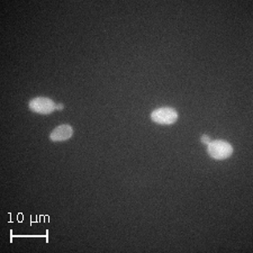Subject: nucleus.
<instances>
[{"mask_svg":"<svg viewBox=\"0 0 253 253\" xmlns=\"http://www.w3.org/2000/svg\"><path fill=\"white\" fill-rule=\"evenodd\" d=\"M207 152L215 160H225L233 154V146L224 140H215L207 144Z\"/></svg>","mask_w":253,"mask_h":253,"instance_id":"obj_1","label":"nucleus"},{"mask_svg":"<svg viewBox=\"0 0 253 253\" xmlns=\"http://www.w3.org/2000/svg\"><path fill=\"white\" fill-rule=\"evenodd\" d=\"M151 120L159 125H172L178 120V113L171 107L158 108L151 114Z\"/></svg>","mask_w":253,"mask_h":253,"instance_id":"obj_2","label":"nucleus"},{"mask_svg":"<svg viewBox=\"0 0 253 253\" xmlns=\"http://www.w3.org/2000/svg\"><path fill=\"white\" fill-rule=\"evenodd\" d=\"M28 107L32 112L41 114V115H48L56 109V104L51 98L47 97H36L32 99L28 104Z\"/></svg>","mask_w":253,"mask_h":253,"instance_id":"obj_3","label":"nucleus"},{"mask_svg":"<svg viewBox=\"0 0 253 253\" xmlns=\"http://www.w3.org/2000/svg\"><path fill=\"white\" fill-rule=\"evenodd\" d=\"M73 135V127L68 124L60 125L52 130L50 138L53 142H63L67 141Z\"/></svg>","mask_w":253,"mask_h":253,"instance_id":"obj_4","label":"nucleus"},{"mask_svg":"<svg viewBox=\"0 0 253 253\" xmlns=\"http://www.w3.org/2000/svg\"><path fill=\"white\" fill-rule=\"evenodd\" d=\"M202 142H203V143H205V144L207 145L208 143L211 142V141H210V137H208L207 135H203V136H202Z\"/></svg>","mask_w":253,"mask_h":253,"instance_id":"obj_5","label":"nucleus"},{"mask_svg":"<svg viewBox=\"0 0 253 253\" xmlns=\"http://www.w3.org/2000/svg\"><path fill=\"white\" fill-rule=\"evenodd\" d=\"M63 108H64L63 104H56V111H62Z\"/></svg>","mask_w":253,"mask_h":253,"instance_id":"obj_6","label":"nucleus"}]
</instances>
